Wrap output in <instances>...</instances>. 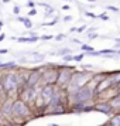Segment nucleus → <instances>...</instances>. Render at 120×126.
Listing matches in <instances>:
<instances>
[{
  "mask_svg": "<svg viewBox=\"0 0 120 126\" xmlns=\"http://www.w3.org/2000/svg\"><path fill=\"white\" fill-rule=\"evenodd\" d=\"M34 115H35L34 109H31L28 103L16 98L13 101V106H12V118L9 120H13L14 123H18V125L23 126V123H26L28 119H31Z\"/></svg>",
  "mask_w": 120,
  "mask_h": 126,
  "instance_id": "f257e3e1",
  "label": "nucleus"
},
{
  "mask_svg": "<svg viewBox=\"0 0 120 126\" xmlns=\"http://www.w3.org/2000/svg\"><path fill=\"white\" fill-rule=\"evenodd\" d=\"M89 103L95 102V86L91 82L88 85L79 88L78 91H75L74 94L68 95V106L72 103Z\"/></svg>",
  "mask_w": 120,
  "mask_h": 126,
  "instance_id": "f03ea898",
  "label": "nucleus"
},
{
  "mask_svg": "<svg viewBox=\"0 0 120 126\" xmlns=\"http://www.w3.org/2000/svg\"><path fill=\"white\" fill-rule=\"evenodd\" d=\"M92 75H93L92 71H76V69H75L72 77H71V81H69L68 86L65 88V92H67L68 95H71V94H74L75 91H78L79 88L88 85L92 79Z\"/></svg>",
  "mask_w": 120,
  "mask_h": 126,
  "instance_id": "7ed1b4c3",
  "label": "nucleus"
},
{
  "mask_svg": "<svg viewBox=\"0 0 120 126\" xmlns=\"http://www.w3.org/2000/svg\"><path fill=\"white\" fill-rule=\"evenodd\" d=\"M1 92L6 95V98L12 99V94L18 92V82L16 72H3L1 74Z\"/></svg>",
  "mask_w": 120,
  "mask_h": 126,
  "instance_id": "20e7f679",
  "label": "nucleus"
},
{
  "mask_svg": "<svg viewBox=\"0 0 120 126\" xmlns=\"http://www.w3.org/2000/svg\"><path fill=\"white\" fill-rule=\"evenodd\" d=\"M41 72V82L42 85H55L58 78V67L57 64H44L38 67Z\"/></svg>",
  "mask_w": 120,
  "mask_h": 126,
  "instance_id": "39448f33",
  "label": "nucleus"
},
{
  "mask_svg": "<svg viewBox=\"0 0 120 126\" xmlns=\"http://www.w3.org/2000/svg\"><path fill=\"white\" fill-rule=\"evenodd\" d=\"M58 78H57V84L55 86L58 88H61V89H65L67 86H68L69 81H71V77L74 74L75 68L74 67H69L67 64H61V65H58Z\"/></svg>",
  "mask_w": 120,
  "mask_h": 126,
  "instance_id": "423d86ee",
  "label": "nucleus"
},
{
  "mask_svg": "<svg viewBox=\"0 0 120 126\" xmlns=\"http://www.w3.org/2000/svg\"><path fill=\"white\" fill-rule=\"evenodd\" d=\"M41 84V72L38 68L28 69V75H27V81H26V86L27 88H40Z\"/></svg>",
  "mask_w": 120,
  "mask_h": 126,
  "instance_id": "0eeeda50",
  "label": "nucleus"
},
{
  "mask_svg": "<svg viewBox=\"0 0 120 126\" xmlns=\"http://www.w3.org/2000/svg\"><path fill=\"white\" fill-rule=\"evenodd\" d=\"M54 91H55V85H42L40 86V94L38 96L41 98V101L44 102V105L51 101L52 95H54Z\"/></svg>",
  "mask_w": 120,
  "mask_h": 126,
  "instance_id": "6e6552de",
  "label": "nucleus"
},
{
  "mask_svg": "<svg viewBox=\"0 0 120 126\" xmlns=\"http://www.w3.org/2000/svg\"><path fill=\"white\" fill-rule=\"evenodd\" d=\"M93 110L96 112H100L103 115H113V110H112V106L109 101H95L93 102Z\"/></svg>",
  "mask_w": 120,
  "mask_h": 126,
  "instance_id": "1a4fd4ad",
  "label": "nucleus"
},
{
  "mask_svg": "<svg viewBox=\"0 0 120 126\" xmlns=\"http://www.w3.org/2000/svg\"><path fill=\"white\" fill-rule=\"evenodd\" d=\"M18 68H20V67H18V64L16 63V61L1 63V65H0V69L4 71V72H13V71H16V69H18Z\"/></svg>",
  "mask_w": 120,
  "mask_h": 126,
  "instance_id": "9d476101",
  "label": "nucleus"
},
{
  "mask_svg": "<svg viewBox=\"0 0 120 126\" xmlns=\"http://www.w3.org/2000/svg\"><path fill=\"white\" fill-rule=\"evenodd\" d=\"M17 20L20 21V23L24 24V27H26V29L31 30L33 27H34V24H33V21L30 20V17H21V16H17Z\"/></svg>",
  "mask_w": 120,
  "mask_h": 126,
  "instance_id": "9b49d317",
  "label": "nucleus"
},
{
  "mask_svg": "<svg viewBox=\"0 0 120 126\" xmlns=\"http://www.w3.org/2000/svg\"><path fill=\"white\" fill-rule=\"evenodd\" d=\"M51 55H57V57H65V55H68V54H72V50L71 48H61V50H58L55 52H50Z\"/></svg>",
  "mask_w": 120,
  "mask_h": 126,
  "instance_id": "f8f14e48",
  "label": "nucleus"
},
{
  "mask_svg": "<svg viewBox=\"0 0 120 126\" xmlns=\"http://www.w3.org/2000/svg\"><path fill=\"white\" fill-rule=\"evenodd\" d=\"M107 122L112 126H120V115H112V118Z\"/></svg>",
  "mask_w": 120,
  "mask_h": 126,
  "instance_id": "ddd939ff",
  "label": "nucleus"
},
{
  "mask_svg": "<svg viewBox=\"0 0 120 126\" xmlns=\"http://www.w3.org/2000/svg\"><path fill=\"white\" fill-rule=\"evenodd\" d=\"M80 50H82V52L85 55H88V54H91V52L95 51V48L92 46H88V44H80Z\"/></svg>",
  "mask_w": 120,
  "mask_h": 126,
  "instance_id": "4468645a",
  "label": "nucleus"
},
{
  "mask_svg": "<svg viewBox=\"0 0 120 126\" xmlns=\"http://www.w3.org/2000/svg\"><path fill=\"white\" fill-rule=\"evenodd\" d=\"M33 57H34V61H33V63L38 64V63H42V61L45 60V54H38V52H35Z\"/></svg>",
  "mask_w": 120,
  "mask_h": 126,
  "instance_id": "2eb2a0df",
  "label": "nucleus"
},
{
  "mask_svg": "<svg viewBox=\"0 0 120 126\" xmlns=\"http://www.w3.org/2000/svg\"><path fill=\"white\" fill-rule=\"evenodd\" d=\"M44 7H45V14H44V16H45L47 18H48V17H51L52 14H54V7H51L50 4H45Z\"/></svg>",
  "mask_w": 120,
  "mask_h": 126,
  "instance_id": "dca6fc26",
  "label": "nucleus"
},
{
  "mask_svg": "<svg viewBox=\"0 0 120 126\" xmlns=\"http://www.w3.org/2000/svg\"><path fill=\"white\" fill-rule=\"evenodd\" d=\"M58 21H59V17H58V16H55V17H54V20L48 21V23H42L41 26H55V24H57Z\"/></svg>",
  "mask_w": 120,
  "mask_h": 126,
  "instance_id": "f3484780",
  "label": "nucleus"
},
{
  "mask_svg": "<svg viewBox=\"0 0 120 126\" xmlns=\"http://www.w3.org/2000/svg\"><path fill=\"white\" fill-rule=\"evenodd\" d=\"M83 14H85L86 17L92 18V20H95V18H97V16H96V14H95L93 12H89V10H85V12H83Z\"/></svg>",
  "mask_w": 120,
  "mask_h": 126,
  "instance_id": "a211bd4d",
  "label": "nucleus"
},
{
  "mask_svg": "<svg viewBox=\"0 0 120 126\" xmlns=\"http://www.w3.org/2000/svg\"><path fill=\"white\" fill-rule=\"evenodd\" d=\"M83 58H85V54H83V52H80V54H78V55H74V61H75V63H80Z\"/></svg>",
  "mask_w": 120,
  "mask_h": 126,
  "instance_id": "6ab92c4d",
  "label": "nucleus"
},
{
  "mask_svg": "<svg viewBox=\"0 0 120 126\" xmlns=\"http://www.w3.org/2000/svg\"><path fill=\"white\" fill-rule=\"evenodd\" d=\"M62 60H64V63H65V64L71 63V61H74V54H68V55L62 57Z\"/></svg>",
  "mask_w": 120,
  "mask_h": 126,
  "instance_id": "aec40b11",
  "label": "nucleus"
},
{
  "mask_svg": "<svg viewBox=\"0 0 120 126\" xmlns=\"http://www.w3.org/2000/svg\"><path fill=\"white\" fill-rule=\"evenodd\" d=\"M52 38H54L52 34H44V35L40 37V40H42V41H50V40H52Z\"/></svg>",
  "mask_w": 120,
  "mask_h": 126,
  "instance_id": "412c9836",
  "label": "nucleus"
},
{
  "mask_svg": "<svg viewBox=\"0 0 120 126\" xmlns=\"http://www.w3.org/2000/svg\"><path fill=\"white\" fill-rule=\"evenodd\" d=\"M97 18H100V20H103V21H107L110 17L107 16V13H100V14H97Z\"/></svg>",
  "mask_w": 120,
  "mask_h": 126,
  "instance_id": "4be33fe9",
  "label": "nucleus"
},
{
  "mask_svg": "<svg viewBox=\"0 0 120 126\" xmlns=\"http://www.w3.org/2000/svg\"><path fill=\"white\" fill-rule=\"evenodd\" d=\"M106 9H107V10H110V12L119 13V7H116V6H110V4H107V6H106Z\"/></svg>",
  "mask_w": 120,
  "mask_h": 126,
  "instance_id": "5701e85b",
  "label": "nucleus"
},
{
  "mask_svg": "<svg viewBox=\"0 0 120 126\" xmlns=\"http://www.w3.org/2000/svg\"><path fill=\"white\" fill-rule=\"evenodd\" d=\"M88 38H89V40H96V38H99L97 31H96V33H91V34H88Z\"/></svg>",
  "mask_w": 120,
  "mask_h": 126,
  "instance_id": "b1692460",
  "label": "nucleus"
},
{
  "mask_svg": "<svg viewBox=\"0 0 120 126\" xmlns=\"http://www.w3.org/2000/svg\"><path fill=\"white\" fill-rule=\"evenodd\" d=\"M65 37H67V35L64 34V33H59V34L55 35V41H62L64 38H65Z\"/></svg>",
  "mask_w": 120,
  "mask_h": 126,
  "instance_id": "393cba45",
  "label": "nucleus"
},
{
  "mask_svg": "<svg viewBox=\"0 0 120 126\" xmlns=\"http://www.w3.org/2000/svg\"><path fill=\"white\" fill-rule=\"evenodd\" d=\"M33 16H37V9H31V10L27 13V17H33Z\"/></svg>",
  "mask_w": 120,
  "mask_h": 126,
  "instance_id": "a878e982",
  "label": "nucleus"
},
{
  "mask_svg": "<svg viewBox=\"0 0 120 126\" xmlns=\"http://www.w3.org/2000/svg\"><path fill=\"white\" fill-rule=\"evenodd\" d=\"M20 10H21V9H20V6H17V4L13 7V13H14L16 16H20Z\"/></svg>",
  "mask_w": 120,
  "mask_h": 126,
  "instance_id": "bb28decb",
  "label": "nucleus"
},
{
  "mask_svg": "<svg viewBox=\"0 0 120 126\" xmlns=\"http://www.w3.org/2000/svg\"><path fill=\"white\" fill-rule=\"evenodd\" d=\"M35 4H37L35 1H33V0H28V3H27V7H30V10H31V9H35Z\"/></svg>",
  "mask_w": 120,
  "mask_h": 126,
  "instance_id": "cd10ccee",
  "label": "nucleus"
},
{
  "mask_svg": "<svg viewBox=\"0 0 120 126\" xmlns=\"http://www.w3.org/2000/svg\"><path fill=\"white\" fill-rule=\"evenodd\" d=\"M83 31H86V26L83 24V26H80V27H76V33H83Z\"/></svg>",
  "mask_w": 120,
  "mask_h": 126,
  "instance_id": "c85d7f7f",
  "label": "nucleus"
},
{
  "mask_svg": "<svg viewBox=\"0 0 120 126\" xmlns=\"http://www.w3.org/2000/svg\"><path fill=\"white\" fill-rule=\"evenodd\" d=\"M96 27H92V29H86V33L88 34H91V33H96Z\"/></svg>",
  "mask_w": 120,
  "mask_h": 126,
  "instance_id": "c756f323",
  "label": "nucleus"
},
{
  "mask_svg": "<svg viewBox=\"0 0 120 126\" xmlns=\"http://www.w3.org/2000/svg\"><path fill=\"white\" fill-rule=\"evenodd\" d=\"M7 52H9V48H1V50H0V55H1V54H7Z\"/></svg>",
  "mask_w": 120,
  "mask_h": 126,
  "instance_id": "7c9ffc66",
  "label": "nucleus"
},
{
  "mask_svg": "<svg viewBox=\"0 0 120 126\" xmlns=\"http://www.w3.org/2000/svg\"><path fill=\"white\" fill-rule=\"evenodd\" d=\"M71 41H72V43H75V44H79V46H80V44H83V43H80V40H76V38H72Z\"/></svg>",
  "mask_w": 120,
  "mask_h": 126,
  "instance_id": "2f4dec72",
  "label": "nucleus"
},
{
  "mask_svg": "<svg viewBox=\"0 0 120 126\" xmlns=\"http://www.w3.org/2000/svg\"><path fill=\"white\" fill-rule=\"evenodd\" d=\"M64 21H72V17L71 16H65L64 17Z\"/></svg>",
  "mask_w": 120,
  "mask_h": 126,
  "instance_id": "473e14b6",
  "label": "nucleus"
},
{
  "mask_svg": "<svg viewBox=\"0 0 120 126\" xmlns=\"http://www.w3.org/2000/svg\"><path fill=\"white\" fill-rule=\"evenodd\" d=\"M18 63H20V64H26V63H27L26 57H24V58H20V61H18Z\"/></svg>",
  "mask_w": 120,
  "mask_h": 126,
  "instance_id": "72a5a7b5",
  "label": "nucleus"
},
{
  "mask_svg": "<svg viewBox=\"0 0 120 126\" xmlns=\"http://www.w3.org/2000/svg\"><path fill=\"white\" fill-rule=\"evenodd\" d=\"M4 38H6V34H4V33H1V34H0V41H3Z\"/></svg>",
  "mask_w": 120,
  "mask_h": 126,
  "instance_id": "f704fd0d",
  "label": "nucleus"
},
{
  "mask_svg": "<svg viewBox=\"0 0 120 126\" xmlns=\"http://www.w3.org/2000/svg\"><path fill=\"white\" fill-rule=\"evenodd\" d=\"M62 10H69V4H64V6H62Z\"/></svg>",
  "mask_w": 120,
  "mask_h": 126,
  "instance_id": "c9c22d12",
  "label": "nucleus"
},
{
  "mask_svg": "<svg viewBox=\"0 0 120 126\" xmlns=\"http://www.w3.org/2000/svg\"><path fill=\"white\" fill-rule=\"evenodd\" d=\"M75 31H76V27H71L69 29V33H75Z\"/></svg>",
  "mask_w": 120,
  "mask_h": 126,
  "instance_id": "e433bc0d",
  "label": "nucleus"
},
{
  "mask_svg": "<svg viewBox=\"0 0 120 126\" xmlns=\"http://www.w3.org/2000/svg\"><path fill=\"white\" fill-rule=\"evenodd\" d=\"M99 126H112V125H110L109 122H106V123H103V125H99Z\"/></svg>",
  "mask_w": 120,
  "mask_h": 126,
  "instance_id": "4c0bfd02",
  "label": "nucleus"
},
{
  "mask_svg": "<svg viewBox=\"0 0 120 126\" xmlns=\"http://www.w3.org/2000/svg\"><path fill=\"white\" fill-rule=\"evenodd\" d=\"M3 24H4V23H3V20H0V31H1V27H3Z\"/></svg>",
  "mask_w": 120,
  "mask_h": 126,
  "instance_id": "58836bf2",
  "label": "nucleus"
},
{
  "mask_svg": "<svg viewBox=\"0 0 120 126\" xmlns=\"http://www.w3.org/2000/svg\"><path fill=\"white\" fill-rule=\"evenodd\" d=\"M0 91H1V72H0Z\"/></svg>",
  "mask_w": 120,
  "mask_h": 126,
  "instance_id": "ea45409f",
  "label": "nucleus"
},
{
  "mask_svg": "<svg viewBox=\"0 0 120 126\" xmlns=\"http://www.w3.org/2000/svg\"><path fill=\"white\" fill-rule=\"evenodd\" d=\"M50 126H61V125H58V123H50Z\"/></svg>",
  "mask_w": 120,
  "mask_h": 126,
  "instance_id": "a19ab883",
  "label": "nucleus"
},
{
  "mask_svg": "<svg viewBox=\"0 0 120 126\" xmlns=\"http://www.w3.org/2000/svg\"><path fill=\"white\" fill-rule=\"evenodd\" d=\"M1 1H3V3H9V1H10V0H1Z\"/></svg>",
  "mask_w": 120,
  "mask_h": 126,
  "instance_id": "79ce46f5",
  "label": "nucleus"
},
{
  "mask_svg": "<svg viewBox=\"0 0 120 126\" xmlns=\"http://www.w3.org/2000/svg\"><path fill=\"white\" fill-rule=\"evenodd\" d=\"M88 1H91V3H95V1H96V0H88Z\"/></svg>",
  "mask_w": 120,
  "mask_h": 126,
  "instance_id": "37998d69",
  "label": "nucleus"
},
{
  "mask_svg": "<svg viewBox=\"0 0 120 126\" xmlns=\"http://www.w3.org/2000/svg\"><path fill=\"white\" fill-rule=\"evenodd\" d=\"M65 1H74V0H65Z\"/></svg>",
  "mask_w": 120,
  "mask_h": 126,
  "instance_id": "c03bdc74",
  "label": "nucleus"
},
{
  "mask_svg": "<svg viewBox=\"0 0 120 126\" xmlns=\"http://www.w3.org/2000/svg\"><path fill=\"white\" fill-rule=\"evenodd\" d=\"M0 65H1V61H0Z\"/></svg>",
  "mask_w": 120,
  "mask_h": 126,
  "instance_id": "a18cd8bd",
  "label": "nucleus"
}]
</instances>
